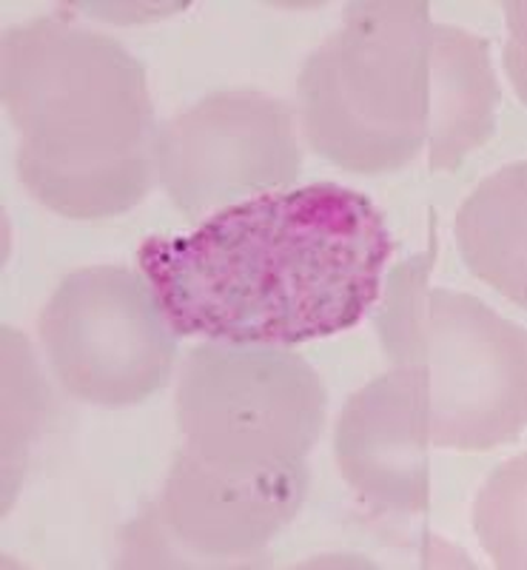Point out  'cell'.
<instances>
[{
	"instance_id": "cell-8",
	"label": "cell",
	"mask_w": 527,
	"mask_h": 570,
	"mask_svg": "<svg viewBox=\"0 0 527 570\" xmlns=\"http://www.w3.org/2000/svg\"><path fill=\"white\" fill-rule=\"evenodd\" d=\"M308 465L237 473L202 462L182 445L151 513L191 553L240 559L260 553L300 511Z\"/></svg>"
},
{
	"instance_id": "cell-7",
	"label": "cell",
	"mask_w": 527,
	"mask_h": 570,
	"mask_svg": "<svg viewBox=\"0 0 527 570\" xmlns=\"http://www.w3.org/2000/svg\"><path fill=\"white\" fill-rule=\"evenodd\" d=\"M300 169L291 106L255 89L209 95L157 137V177L191 223L257 191H280Z\"/></svg>"
},
{
	"instance_id": "cell-3",
	"label": "cell",
	"mask_w": 527,
	"mask_h": 570,
	"mask_svg": "<svg viewBox=\"0 0 527 570\" xmlns=\"http://www.w3.org/2000/svg\"><path fill=\"white\" fill-rule=\"evenodd\" d=\"M0 91L20 131V183L46 208L103 220L149 195L160 129L146 66L120 40L69 12L7 29Z\"/></svg>"
},
{
	"instance_id": "cell-6",
	"label": "cell",
	"mask_w": 527,
	"mask_h": 570,
	"mask_svg": "<svg viewBox=\"0 0 527 570\" xmlns=\"http://www.w3.org/2000/svg\"><path fill=\"white\" fill-rule=\"evenodd\" d=\"M38 331L60 385L91 405L146 402L175 371L177 334L155 285L126 266L66 274Z\"/></svg>"
},
{
	"instance_id": "cell-5",
	"label": "cell",
	"mask_w": 527,
	"mask_h": 570,
	"mask_svg": "<svg viewBox=\"0 0 527 570\" xmlns=\"http://www.w3.org/2000/svg\"><path fill=\"white\" fill-rule=\"evenodd\" d=\"M317 371L291 351L209 340L189 351L177 422L202 462L237 473L306 465L326 425Z\"/></svg>"
},
{
	"instance_id": "cell-2",
	"label": "cell",
	"mask_w": 527,
	"mask_h": 570,
	"mask_svg": "<svg viewBox=\"0 0 527 570\" xmlns=\"http://www.w3.org/2000/svg\"><path fill=\"white\" fill-rule=\"evenodd\" d=\"M297 98L311 149L371 177L422 149L430 171H456L496 135L501 91L490 40L434 23L425 0H362L308 55Z\"/></svg>"
},
{
	"instance_id": "cell-1",
	"label": "cell",
	"mask_w": 527,
	"mask_h": 570,
	"mask_svg": "<svg viewBox=\"0 0 527 570\" xmlns=\"http://www.w3.org/2000/svg\"><path fill=\"white\" fill-rule=\"evenodd\" d=\"M391 254L371 197L314 183L235 203L191 234L146 237L137 266L177 337L300 345L354 328Z\"/></svg>"
},
{
	"instance_id": "cell-9",
	"label": "cell",
	"mask_w": 527,
	"mask_h": 570,
	"mask_svg": "<svg viewBox=\"0 0 527 570\" xmlns=\"http://www.w3.org/2000/svg\"><path fill=\"white\" fill-rule=\"evenodd\" d=\"M430 436L417 380L405 368L377 376L348 396L334 454L354 491L385 513L428 511Z\"/></svg>"
},
{
	"instance_id": "cell-11",
	"label": "cell",
	"mask_w": 527,
	"mask_h": 570,
	"mask_svg": "<svg viewBox=\"0 0 527 570\" xmlns=\"http://www.w3.org/2000/svg\"><path fill=\"white\" fill-rule=\"evenodd\" d=\"M521 480H525V456L510 462V485H501V473H496L476 502V528H479L485 551L501 568H525V544H521L525 488H521Z\"/></svg>"
},
{
	"instance_id": "cell-4",
	"label": "cell",
	"mask_w": 527,
	"mask_h": 570,
	"mask_svg": "<svg viewBox=\"0 0 527 570\" xmlns=\"http://www.w3.org/2000/svg\"><path fill=\"white\" fill-rule=\"evenodd\" d=\"M437 254L430 217L428 252L399 263L385 279L377 328L394 368L417 380L430 448L483 454L525 431V328L470 294L430 288Z\"/></svg>"
},
{
	"instance_id": "cell-10",
	"label": "cell",
	"mask_w": 527,
	"mask_h": 570,
	"mask_svg": "<svg viewBox=\"0 0 527 570\" xmlns=\"http://www.w3.org/2000/svg\"><path fill=\"white\" fill-rule=\"evenodd\" d=\"M525 160L476 188L456 217V246L470 274L525 308Z\"/></svg>"
}]
</instances>
